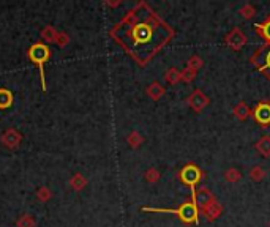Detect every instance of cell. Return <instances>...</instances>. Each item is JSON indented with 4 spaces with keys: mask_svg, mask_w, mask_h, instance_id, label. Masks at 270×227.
<instances>
[{
    "mask_svg": "<svg viewBox=\"0 0 270 227\" xmlns=\"http://www.w3.org/2000/svg\"><path fill=\"white\" fill-rule=\"evenodd\" d=\"M142 211H153V213H174L185 223H195L199 224V215H197V205L193 202H185L180 208H150L142 207Z\"/></svg>",
    "mask_w": 270,
    "mask_h": 227,
    "instance_id": "obj_1",
    "label": "cell"
},
{
    "mask_svg": "<svg viewBox=\"0 0 270 227\" xmlns=\"http://www.w3.org/2000/svg\"><path fill=\"white\" fill-rule=\"evenodd\" d=\"M28 59H30L35 65H38V69H40V77H41V87L43 90H46V82H45V69H43V65L49 60V57H51V51H49V47L45 45V43H37V45H33L30 49H28Z\"/></svg>",
    "mask_w": 270,
    "mask_h": 227,
    "instance_id": "obj_2",
    "label": "cell"
},
{
    "mask_svg": "<svg viewBox=\"0 0 270 227\" xmlns=\"http://www.w3.org/2000/svg\"><path fill=\"white\" fill-rule=\"evenodd\" d=\"M180 180L185 183V184H188V186L191 188V191H195V186L199 183V180H201V177H202V172L199 170L197 166L195 164H187L182 170H180Z\"/></svg>",
    "mask_w": 270,
    "mask_h": 227,
    "instance_id": "obj_3",
    "label": "cell"
},
{
    "mask_svg": "<svg viewBox=\"0 0 270 227\" xmlns=\"http://www.w3.org/2000/svg\"><path fill=\"white\" fill-rule=\"evenodd\" d=\"M188 104L195 112H202L209 106V98L205 96L201 90H195L193 93L188 96Z\"/></svg>",
    "mask_w": 270,
    "mask_h": 227,
    "instance_id": "obj_4",
    "label": "cell"
},
{
    "mask_svg": "<svg viewBox=\"0 0 270 227\" xmlns=\"http://www.w3.org/2000/svg\"><path fill=\"white\" fill-rule=\"evenodd\" d=\"M191 197H193V202L201 208H204L205 205L215 199V196L212 194V191L207 186H201L197 191H191Z\"/></svg>",
    "mask_w": 270,
    "mask_h": 227,
    "instance_id": "obj_5",
    "label": "cell"
},
{
    "mask_svg": "<svg viewBox=\"0 0 270 227\" xmlns=\"http://www.w3.org/2000/svg\"><path fill=\"white\" fill-rule=\"evenodd\" d=\"M226 43L232 51H240V49L246 45V37L242 33L240 28H234V30L226 37Z\"/></svg>",
    "mask_w": 270,
    "mask_h": 227,
    "instance_id": "obj_6",
    "label": "cell"
},
{
    "mask_svg": "<svg viewBox=\"0 0 270 227\" xmlns=\"http://www.w3.org/2000/svg\"><path fill=\"white\" fill-rule=\"evenodd\" d=\"M254 120L262 126L270 125V104L269 103H259L254 108Z\"/></svg>",
    "mask_w": 270,
    "mask_h": 227,
    "instance_id": "obj_7",
    "label": "cell"
},
{
    "mask_svg": "<svg viewBox=\"0 0 270 227\" xmlns=\"http://www.w3.org/2000/svg\"><path fill=\"white\" fill-rule=\"evenodd\" d=\"M202 213H204V216L209 219V221H213V219H217L220 215H221V211H223V207H221V204H220L217 199H213V201L210 204L205 205L204 208H201Z\"/></svg>",
    "mask_w": 270,
    "mask_h": 227,
    "instance_id": "obj_8",
    "label": "cell"
},
{
    "mask_svg": "<svg viewBox=\"0 0 270 227\" xmlns=\"http://www.w3.org/2000/svg\"><path fill=\"white\" fill-rule=\"evenodd\" d=\"M21 140H23V136L16 130H6L2 134V142L10 148H16L21 144Z\"/></svg>",
    "mask_w": 270,
    "mask_h": 227,
    "instance_id": "obj_9",
    "label": "cell"
},
{
    "mask_svg": "<svg viewBox=\"0 0 270 227\" xmlns=\"http://www.w3.org/2000/svg\"><path fill=\"white\" fill-rule=\"evenodd\" d=\"M147 95L152 99H156V101H158V99L165 95V87H163L160 82H153L147 87Z\"/></svg>",
    "mask_w": 270,
    "mask_h": 227,
    "instance_id": "obj_10",
    "label": "cell"
},
{
    "mask_svg": "<svg viewBox=\"0 0 270 227\" xmlns=\"http://www.w3.org/2000/svg\"><path fill=\"white\" fill-rule=\"evenodd\" d=\"M259 62V68L262 71H267V74L270 77V49H264L259 57H256V63Z\"/></svg>",
    "mask_w": 270,
    "mask_h": 227,
    "instance_id": "obj_11",
    "label": "cell"
},
{
    "mask_svg": "<svg viewBox=\"0 0 270 227\" xmlns=\"http://www.w3.org/2000/svg\"><path fill=\"white\" fill-rule=\"evenodd\" d=\"M254 148L262 156H270V136H262L258 142H256Z\"/></svg>",
    "mask_w": 270,
    "mask_h": 227,
    "instance_id": "obj_12",
    "label": "cell"
},
{
    "mask_svg": "<svg viewBox=\"0 0 270 227\" xmlns=\"http://www.w3.org/2000/svg\"><path fill=\"white\" fill-rule=\"evenodd\" d=\"M13 104V93L8 89H0V109H8Z\"/></svg>",
    "mask_w": 270,
    "mask_h": 227,
    "instance_id": "obj_13",
    "label": "cell"
},
{
    "mask_svg": "<svg viewBox=\"0 0 270 227\" xmlns=\"http://www.w3.org/2000/svg\"><path fill=\"white\" fill-rule=\"evenodd\" d=\"M165 81L171 85L179 84L182 81V73L177 68H169L165 73Z\"/></svg>",
    "mask_w": 270,
    "mask_h": 227,
    "instance_id": "obj_14",
    "label": "cell"
},
{
    "mask_svg": "<svg viewBox=\"0 0 270 227\" xmlns=\"http://www.w3.org/2000/svg\"><path fill=\"white\" fill-rule=\"evenodd\" d=\"M234 115H236L239 120L248 118V115H250V108L245 104V101H240L236 104V108H234Z\"/></svg>",
    "mask_w": 270,
    "mask_h": 227,
    "instance_id": "obj_15",
    "label": "cell"
},
{
    "mask_svg": "<svg viewBox=\"0 0 270 227\" xmlns=\"http://www.w3.org/2000/svg\"><path fill=\"white\" fill-rule=\"evenodd\" d=\"M85 184H87V180H85V177L82 174H74L70 180V186L74 191H81Z\"/></svg>",
    "mask_w": 270,
    "mask_h": 227,
    "instance_id": "obj_16",
    "label": "cell"
},
{
    "mask_svg": "<svg viewBox=\"0 0 270 227\" xmlns=\"http://www.w3.org/2000/svg\"><path fill=\"white\" fill-rule=\"evenodd\" d=\"M57 35H59V33L55 32V28L51 27V25H48V27L43 28L41 38L45 40L46 43H55V41H57Z\"/></svg>",
    "mask_w": 270,
    "mask_h": 227,
    "instance_id": "obj_17",
    "label": "cell"
},
{
    "mask_svg": "<svg viewBox=\"0 0 270 227\" xmlns=\"http://www.w3.org/2000/svg\"><path fill=\"white\" fill-rule=\"evenodd\" d=\"M224 179H226V182H229V183H237L242 179V174L236 167H232V169H227L224 172Z\"/></svg>",
    "mask_w": 270,
    "mask_h": 227,
    "instance_id": "obj_18",
    "label": "cell"
},
{
    "mask_svg": "<svg viewBox=\"0 0 270 227\" xmlns=\"http://www.w3.org/2000/svg\"><path fill=\"white\" fill-rule=\"evenodd\" d=\"M256 30H259L262 33V37H264L266 40L270 41V18L266 21V23H262V24H256L254 25Z\"/></svg>",
    "mask_w": 270,
    "mask_h": 227,
    "instance_id": "obj_19",
    "label": "cell"
},
{
    "mask_svg": "<svg viewBox=\"0 0 270 227\" xmlns=\"http://www.w3.org/2000/svg\"><path fill=\"white\" fill-rule=\"evenodd\" d=\"M142 142H144V139H142V136L138 131H133L130 136H128V144H130L133 148H138Z\"/></svg>",
    "mask_w": 270,
    "mask_h": 227,
    "instance_id": "obj_20",
    "label": "cell"
},
{
    "mask_svg": "<svg viewBox=\"0 0 270 227\" xmlns=\"http://www.w3.org/2000/svg\"><path fill=\"white\" fill-rule=\"evenodd\" d=\"M16 226L18 227H35V219L32 215H24L18 219Z\"/></svg>",
    "mask_w": 270,
    "mask_h": 227,
    "instance_id": "obj_21",
    "label": "cell"
},
{
    "mask_svg": "<svg viewBox=\"0 0 270 227\" xmlns=\"http://www.w3.org/2000/svg\"><path fill=\"white\" fill-rule=\"evenodd\" d=\"M250 177L254 180V182H261L262 179L266 177V172H264V169L259 167V166H256L250 170Z\"/></svg>",
    "mask_w": 270,
    "mask_h": 227,
    "instance_id": "obj_22",
    "label": "cell"
},
{
    "mask_svg": "<svg viewBox=\"0 0 270 227\" xmlns=\"http://www.w3.org/2000/svg\"><path fill=\"white\" fill-rule=\"evenodd\" d=\"M196 77V69H193V68H190V67H187L183 71H182V81H185V82H191Z\"/></svg>",
    "mask_w": 270,
    "mask_h": 227,
    "instance_id": "obj_23",
    "label": "cell"
},
{
    "mask_svg": "<svg viewBox=\"0 0 270 227\" xmlns=\"http://www.w3.org/2000/svg\"><path fill=\"white\" fill-rule=\"evenodd\" d=\"M202 59H201V57H199V55H191L190 57V60H188V65L187 67H190V68H193V69H199V68H201L202 67Z\"/></svg>",
    "mask_w": 270,
    "mask_h": 227,
    "instance_id": "obj_24",
    "label": "cell"
},
{
    "mask_svg": "<svg viewBox=\"0 0 270 227\" xmlns=\"http://www.w3.org/2000/svg\"><path fill=\"white\" fill-rule=\"evenodd\" d=\"M144 177H146V180L147 182H150V183H155V182H158V179H160V172L156 169H148L147 172L144 174Z\"/></svg>",
    "mask_w": 270,
    "mask_h": 227,
    "instance_id": "obj_25",
    "label": "cell"
},
{
    "mask_svg": "<svg viewBox=\"0 0 270 227\" xmlns=\"http://www.w3.org/2000/svg\"><path fill=\"white\" fill-rule=\"evenodd\" d=\"M254 13H256V10H254L253 5H245V6H242V8H240V14H242V16H244L245 19L253 18Z\"/></svg>",
    "mask_w": 270,
    "mask_h": 227,
    "instance_id": "obj_26",
    "label": "cell"
},
{
    "mask_svg": "<svg viewBox=\"0 0 270 227\" xmlns=\"http://www.w3.org/2000/svg\"><path fill=\"white\" fill-rule=\"evenodd\" d=\"M51 191H49L48 188H45V186H43V188H40L38 189V193H37V197L40 199V201L41 202H46V201H49V199H51Z\"/></svg>",
    "mask_w": 270,
    "mask_h": 227,
    "instance_id": "obj_27",
    "label": "cell"
},
{
    "mask_svg": "<svg viewBox=\"0 0 270 227\" xmlns=\"http://www.w3.org/2000/svg\"><path fill=\"white\" fill-rule=\"evenodd\" d=\"M68 41H70V38L67 37L65 33H59V35H57V41H55V43H57L59 46H65Z\"/></svg>",
    "mask_w": 270,
    "mask_h": 227,
    "instance_id": "obj_28",
    "label": "cell"
},
{
    "mask_svg": "<svg viewBox=\"0 0 270 227\" xmlns=\"http://www.w3.org/2000/svg\"><path fill=\"white\" fill-rule=\"evenodd\" d=\"M269 226H270V223H269Z\"/></svg>",
    "mask_w": 270,
    "mask_h": 227,
    "instance_id": "obj_29",
    "label": "cell"
}]
</instances>
